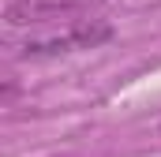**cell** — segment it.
<instances>
[{"instance_id": "1", "label": "cell", "mask_w": 161, "mask_h": 157, "mask_svg": "<svg viewBox=\"0 0 161 157\" xmlns=\"http://www.w3.org/2000/svg\"><path fill=\"white\" fill-rule=\"evenodd\" d=\"M113 38V26L97 15L75 19V23H60V26H41L30 30L15 41L19 56H64V52H82V49H97Z\"/></svg>"}, {"instance_id": "2", "label": "cell", "mask_w": 161, "mask_h": 157, "mask_svg": "<svg viewBox=\"0 0 161 157\" xmlns=\"http://www.w3.org/2000/svg\"><path fill=\"white\" fill-rule=\"evenodd\" d=\"M94 8H97V0H11L4 8V30L8 34H30L41 26L90 19Z\"/></svg>"}]
</instances>
